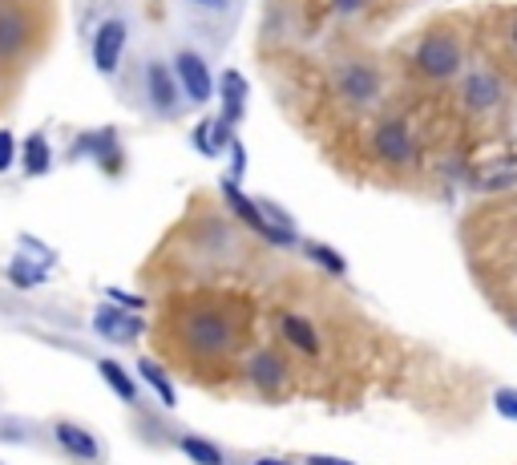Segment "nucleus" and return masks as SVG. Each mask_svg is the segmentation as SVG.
<instances>
[{"mask_svg":"<svg viewBox=\"0 0 517 465\" xmlns=\"http://www.w3.org/2000/svg\"><path fill=\"white\" fill-rule=\"evenodd\" d=\"M235 324L227 312L219 308H194L182 316V344L194 352V356H227L235 352Z\"/></svg>","mask_w":517,"mask_h":465,"instance_id":"nucleus-1","label":"nucleus"},{"mask_svg":"<svg viewBox=\"0 0 517 465\" xmlns=\"http://www.w3.org/2000/svg\"><path fill=\"white\" fill-rule=\"evenodd\" d=\"M219 191H223V199H227V207H231V215L235 219H243L259 239H267L271 247H299V231H283V227H275L267 215H263V207H259V199H251V195H243V186H239V178H223L219 182Z\"/></svg>","mask_w":517,"mask_h":465,"instance_id":"nucleus-2","label":"nucleus"},{"mask_svg":"<svg viewBox=\"0 0 517 465\" xmlns=\"http://www.w3.org/2000/svg\"><path fill=\"white\" fill-rule=\"evenodd\" d=\"M412 65L429 81H453L461 73V41L453 33H429L412 49Z\"/></svg>","mask_w":517,"mask_h":465,"instance_id":"nucleus-3","label":"nucleus"},{"mask_svg":"<svg viewBox=\"0 0 517 465\" xmlns=\"http://www.w3.org/2000/svg\"><path fill=\"white\" fill-rule=\"evenodd\" d=\"M174 77H178V89H182V98L190 106H206L219 93V81L211 73V65H206V57L198 49H178L174 61H170Z\"/></svg>","mask_w":517,"mask_h":465,"instance_id":"nucleus-4","label":"nucleus"},{"mask_svg":"<svg viewBox=\"0 0 517 465\" xmlns=\"http://www.w3.org/2000/svg\"><path fill=\"white\" fill-rule=\"evenodd\" d=\"M126 41H130V21L126 17H106L93 33V69L101 77H114L118 65H122V53H126Z\"/></svg>","mask_w":517,"mask_h":465,"instance_id":"nucleus-5","label":"nucleus"},{"mask_svg":"<svg viewBox=\"0 0 517 465\" xmlns=\"http://www.w3.org/2000/svg\"><path fill=\"white\" fill-rule=\"evenodd\" d=\"M372 154L388 166H408L412 158H417V142H412L408 134V122L404 118H384L376 122L372 130Z\"/></svg>","mask_w":517,"mask_h":465,"instance_id":"nucleus-6","label":"nucleus"},{"mask_svg":"<svg viewBox=\"0 0 517 465\" xmlns=\"http://www.w3.org/2000/svg\"><path fill=\"white\" fill-rule=\"evenodd\" d=\"M247 381L259 393H279L291 381V364H287V356L279 348H255L247 356Z\"/></svg>","mask_w":517,"mask_h":465,"instance_id":"nucleus-7","label":"nucleus"},{"mask_svg":"<svg viewBox=\"0 0 517 465\" xmlns=\"http://www.w3.org/2000/svg\"><path fill=\"white\" fill-rule=\"evenodd\" d=\"M146 102H150L154 114H166V118H170V114L178 110V102H182V89H178L174 69H170L166 61H158V57L146 61Z\"/></svg>","mask_w":517,"mask_h":465,"instance_id":"nucleus-8","label":"nucleus"},{"mask_svg":"<svg viewBox=\"0 0 517 465\" xmlns=\"http://www.w3.org/2000/svg\"><path fill=\"white\" fill-rule=\"evenodd\" d=\"M93 332L101 340H114V344H134L142 332H146V320L130 308H118V304H106L93 312Z\"/></svg>","mask_w":517,"mask_h":465,"instance_id":"nucleus-9","label":"nucleus"},{"mask_svg":"<svg viewBox=\"0 0 517 465\" xmlns=\"http://www.w3.org/2000/svg\"><path fill=\"white\" fill-rule=\"evenodd\" d=\"M336 85H340V93H344L352 106H368L376 93H380V73H376L368 61H348V65L340 69Z\"/></svg>","mask_w":517,"mask_h":465,"instance_id":"nucleus-10","label":"nucleus"},{"mask_svg":"<svg viewBox=\"0 0 517 465\" xmlns=\"http://www.w3.org/2000/svg\"><path fill=\"white\" fill-rule=\"evenodd\" d=\"M118 134L114 130H97V134H81L73 142V158H97L106 174H118L122 170V154H118Z\"/></svg>","mask_w":517,"mask_h":465,"instance_id":"nucleus-11","label":"nucleus"},{"mask_svg":"<svg viewBox=\"0 0 517 465\" xmlns=\"http://www.w3.org/2000/svg\"><path fill=\"white\" fill-rule=\"evenodd\" d=\"M279 336H283L295 352H303V356H320V352H324L320 328L307 320L303 312H279Z\"/></svg>","mask_w":517,"mask_h":465,"instance_id":"nucleus-12","label":"nucleus"},{"mask_svg":"<svg viewBox=\"0 0 517 465\" xmlns=\"http://www.w3.org/2000/svg\"><path fill=\"white\" fill-rule=\"evenodd\" d=\"M53 441H57L69 457H77V461H101V441H97L89 429H81L77 421H57V425H53Z\"/></svg>","mask_w":517,"mask_h":465,"instance_id":"nucleus-13","label":"nucleus"},{"mask_svg":"<svg viewBox=\"0 0 517 465\" xmlns=\"http://www.w3.org/2000/svg\"><path fill=\"white\" fill-rule=\"evenodd\" d=\"M219 93H223V114L219 122H227L231 130L243 122V110H247V77L239 69H223L219 77Z\"/></svg>","mask_w":517,"mask_h":465,"instance_id":"nucleus-14","label":"nucleus"},{"mask_svg":"<svg viewBox=\"0 0 517 465\" xmlns=\"http://www.w3.org/2000/svg\"><path fill=\"white\" fill-rule=\"evenodd\" d=\"M461 93H465V106L473 114H485V110H493L501 102V81L493 73H469L465 85H461Z\"/></svg>","mask_w":517,"mask_h":465,"instance_id":"nucleus-15","label":"nucleus"},{"mask_svg":"<svg viewBox=\"0 0 517 465\" xmlns=\"http://www.w3.org/2000/svg\"><path fill=\"white\" fill-rule=\"evenodd\" d=\"M25 41H29V21H25V13L0 9V61L21 57Z\"/></svg>","mask_w":517,"mask_h":465,"instance_id":"nucleus-16","label":"nucleus"},{"mask_svg":"<svg viewBox=\"0 0 517 465\" xmlns=\"http://www.w3.org/2000/svg\"><path fill=\"white\" fill-rule=\"evenodd\" d=\"M21 170H25L29 178H45V174L53 170V146H49V138H45L41 130H33V134L21 142Z\"/></svg>","mask_w":517,"mask_h":465,"instance_id":"nucleus-17","label":"nucleus"},{"mask_svg":"<svg viewBox=\"0 0 517 465\" xmlns=\"http://www.w3.org/2000/svg\"><path fill=\"white\" fill-rule=\"evenodd\" d=\"M97 372H101V381H106V385L114 389V397H118V401H126V405H134V401H138V381L130 377V372H126L118 360H97Z\"/></svg>","mask_w":517,"mask_h":465,"instance_id":"nucleus-18","label":"nucleus"},{"mask_svg":"<svg viewBox=\"0 0 517 465\" xmlns=\"http://www.w3.org/2000/svg\"><path fill=\"white\" fill-rule=\"evenodd\" d=\"M138 377L158 393V401H162L166 409H178V393H174V385H170V377H166V368H162L158 360L142 356V360H138Z\"/></svg>","mask_w":517,"mask_h":465,"instance_id":"nucleus-19","label":"nucleus"},{"mask_svg":"<svg viewBox=\"0 0 517 465\" xmlns=\"http://www.w3.org/2000/svg\"><path fill=\"white\" fill-rule=\"evenodd\" d=\"M45 279H49V267H45V263H37V259H29V255H13V263H9V284H13V288L29 292V288H41Z\"/></svg>","mask_w":517,"mask_h":465,"instance_id":"nucleus-20","label":"nucleus"},{"mask_svg":"<svg viewBox=\"0 0 517 465\" xmlns=\"http://www.w3.org/2000/svg\"><path fill=\"white\" fill-rule=\"evenodd\" d=\"M178 449H182L194 465H227V453H223L215 441L198 437V433H182V437H178Z\"/></svg>","mask_w":517,"mask_h":465,"instance_id":"nucleus-21","label":"nucleus"},{"mask_svg":"<svg viewBox=\"0 0 517 465\" xmlns=\"http://www.w3.org/2000/svg\"><path fill=\"white\" fill-rule=\"evenodd\" d=\"M299 247H303V255H307V259H312L316 267H324L328 275H336V279H344V275H348V259H344L340 251H332L328 243L307 239V243H299Z\"/></svg>","mask_w":517,"mask_h":465,"instance_id":"nucleus-22","label":"nucleus"},{"mask_svg":"<svg viewBox=\"0 0 517 465\" xmlns=\"http://www.w3.org/2000/svg\"><path fill=\"white\" fill-rule=\"evenodd\" d=\"M194 150L202 154V158H215L219 150H215V122H198L194 126Z\"/></svg>","mask_w":517,"mask_h":465,"instance_id":"nucleus-23","label":"nucleus"},{"mask_svg":"<svg viewBox=\"0 0 517 465\" xmlns=\"http://www.w3.org/2000/svg\"><path fill=\"white\" fill-rule=\"evenodd\" d=\"M493 409H497L505 421H517V389H509V385L493 389Z\"/></svg>","mask_w":517,"mask_h":465,"instance_id":"nucleus-24","label":"nucleus"},{"mask_svg":"<svg viewBox=\"0 0 517 465\" xmlns=\"http://www.w3.org/2000/svg\"><path fill=\"white\" fill-rule=\"evenodd\" d=\"M17 154H21L17 134H13V130H0V174H9V170H13Z\"/></svg>","mask_w":517,"mask_h":465,"instance_id":"nucleus-25","label":"nucleus"},{"mask_svg":"<svg viewBox=\"0 0 517 465\" xmlns=\"http://www.w3.org/2000/svg\"><path fill=\"white\" fill-rule=\"evenodd\" d=\"M21 243L29 247V251H21V255H29V259H37V263H45V267H53V263H57V251H53V247H45L41 239H33V235H21Z\"/></svg>","mask_w":517,"mask_h":465,"instance_id":"nucleus-26","label":"nucleus"},{"mask_svg":"<svg viewBox=\"0 0 517 465\" xmlns=\"http://www.w3.org/2000/svg\"><path fill=\"white\" fill-rule=\"evenodd\" d=\"M106 296H110V304L130 308V312H142V308H146V300H142V296H130V292H122V288H110Z\"/></svg>","mask_w":517,"mask_h":465,"instance_id":"nucleus-27","label":"nucleus"},{"mask_svg":"<svg viewBox=\"0 0 517 465\" xmlns=\"http://www.w3.org/2000/svg\"><path fill=\"white\" fill-rule=\"evenodd\" d=\"M227 150H231V178H243V170H247V150H243V142L235 138Z\"/></svg>","mask_w":517,"mask_h":465,"instance_id":"nucleus-28","label":"nucleus"},{"mask_svg":"<svg viewBox=\"0 0 517 465\" xmlns=\"http://www.w3.org/2000/svg\"><path fill=\"white\" fill-rule=\"evenodd\" d=\"M0 437L13 441V445H21V441H25V425H17V421H0Z\"/></svg>","mask_w":517,"mask_h":465,"instance_id":"nucleus-29","label":"nucleus"},{"mask_svg":"<svg viewBox=\"0 0 517 465\" xmlns=\"http://www.w3.org/2000/svg\"><path fill=\"white\" fill-rule=\"evenodd\" d=\"M303 465H356V461H344V457H332V453H312Z\"/></svg>","mask_w":517,"mask_h":465,"instance_id":"nucleus-30","label":"nucleus"},{"mask_svg":"<svg viewBox=\"0 0 517 465\" xmlns=\"http://www.w3.org/2000/svg\"><path fill=\"white\" fill-rule=\"evenodd\" d=\"M186 5H194V9H211V13H227L231 0H186Z\"/></svg>","mask_w":517,"mask_h":465,"instance_id":"nucleus-31","label":"nucleus"},{"mask_svg":"<svg viewBox=\"0 0 517 465\" xmlns=\"http://www.w3.org/2000/svg\"><path fill=\"white\" fill-rule=\"evenodd\" d=\"M332 5H336V13H344V17H356V13L368 5V0H332Z\"/></svg>","mask_w":517,"mask_h":465,"instance_id":"nucleus-32","label":"nucleus"},{"mask_svg":"<svg viewBox=\"0 0 517 465\" xmlns=\"http://www.w3.org/2000/svg\"><path fill=\"white\" fill-rule=\"evenodd\" d=\"M251 465H299V461H287V457H255Z\"/></svg>","mask_w":517,"mask_h":465,"instance_id":"nucleus-33","label":"nucleus"},{"mask_svg":"<svg viewBox=\"0 0 517 465\" xmlns=\"http://www.w3.org/2000/svg\"><path fill=\"white\" fill-rule=\"evenodd\" d=\"M509 41H513V53H517V17H513V25H509Z\"/></svg>","mask_w":517,"mask_h":465,"instance_id":"nucleus-34","label":"nucleus"},{"mask_svg":"<svg viewBox=\"0 0 517 465\" xmlns=\"http://www.w3.org/2000/svg\"><path fill=\"white\" fill-rule=\"evenodd\" d=\"M513 332H517V312H513Z\"/></svg>","mask_w":517,"mask_h":465,"instance_id":"nucleus-35","label":"nucleus"}]
</instances>
